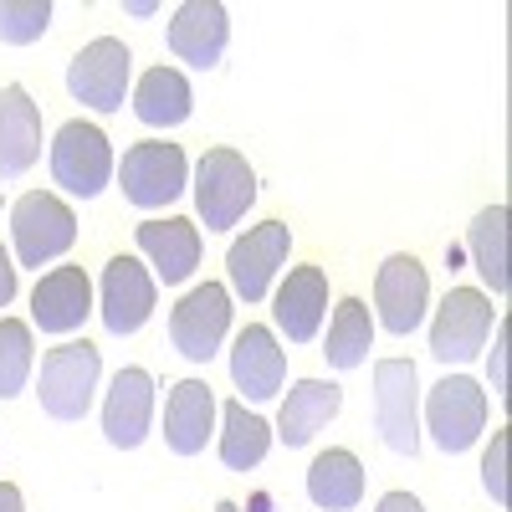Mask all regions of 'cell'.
I'll return each mask as SVG.
<instances>
[{
  "instance_id": "obj_1",
  "label": "cell",
  "mask_w": 512,
  "mask_h": 512,
  "mask_svg": "<svg viewBox=\"0 0 512 512\" xmlns=\"http://www.w3.org/2000/svg\"><path fill=\"white\" fill-rule=\"evenodd\" d=\"M98 379H103V354L88 338H72L41 354V379H36V400L52 420L77 425L88 420L93 400H98Z\"/></svg>"
},
{
  "instance_id": "obj_2",
  "label": "cell",
  "mask_w": 512,
  "mask_h": 512,
  "mask_svg": "<svg viewBox=\"0 0 512 512\" xmlns=\"http://www.w3.org/2000/svg\"><path fill=\"white\" fill-rule=\"evenodd\" d=\"M118 175V164H113V139L103 134L98 123H62L57 128V139H52V180L77 195V200H93L108 190V180Z\"/></svg>"
},
{
  "instance_id": "obj_3",
  "label": "cell",
  "mask_w": 512,
  "mask_h": 512,
  "mask_svg": "<svg viewBox=\"0 0 512 512\" xmlns=\"http://www.w3.org/2000/svg\"><path fill=\"white\" fill-rule=\"evenodd\" d=\"M256 200V175L236 149H205L195 164V210L205 231H231Z\"/></svg>"
},
{
  "instance_id": "obj_4",
  "label": "cell",
  "mask_w": 512,
  "mask_h": 512,
  "mask_svg": "<svg viewBox=\"0 0 512 512\" xmlns=\"http://www.w3.org/2000/svg\"><path fill=\"white\" fill-rule=\"evenodd\" d=\"M11 241H16V262L21 267H47L57 262V256L72 251L77 241V216H72V205L47 195V190H31L11 205Z\"/></svg>"
},
{
  "instance_id": "obj_5",
  "label": "cell",
  "mask_w": 512,
  "mask_h": 512,
  "mask_svg": "<svg viewBox=\"0 0 512 512\" xmlns=\"http://www.w3.org/2000/svg\"><path fill=\"white\" fill-rule=\"evenodd\" d=\"M374 431L395 456L420 451V374L410 359L374 364Z\"/></svg>"
},
{
  "instance_id": "obj_6",
  "label": "cell",
  "mask_w": 512,
  "mask_h": 512,
  "mask_svg": "<svg viewBox=\"0 0 512 512\" xmlns=\"http://www.w3.org/2000/svg\"><path fill=\"white\" fill-rule=\"evenodd\" d=\"M118 185L123 200L139 205V210H159V205H175L190 185V159L180 144H164V139H144L123 154L118 164Z\"/></svg>"
},
{
  "instance_id": "obj_7",
  "label": "cell",
  "mask_w": 512,
  "mask_h": 512,
  "mask_svg": "<svg viewBox=\"0 0 512 512\" xmlns=\"http://www.w3.org/2000/svg\"><path fill=\"white\" fill-rule=\"evenodd\" d=\"M226 333H231V292L221 282L190 287L175 303V313H169V344H175L180 359H190V364L216 359L221 344H226Z\"/></svg>"
},
{
  "instance_id": "obj_8",
  "label": "cell",
  "mask_w": 512,
  "mask_h": 512,
  "mask_svg": "<svg viewBox=\"0 0 512 512\" xmlns=\"http://www.w3.org/2000/svg\"><path fill=\"white\" fill-rule=\"evenodd\" d=\"M487 425V390L472 374H446L431 395H425V431L436 436L446 456L472 451Z\"/></svg>"
},
{
  "instance_id": "obj_9",
  "label": "cell",
  "mask_w": 512,
  "mask_h": 512,
  "mask_svg": "<svg viewBox=\"0 0 512 512\" xmlns=\"http://www.w3.org/2000/svg\"><path fill=\"white\" fill-rule=\"evenodd\" d=\"M492 328H497L492 297L477 292V287H451L436 323H431V354L441 364H472L487 349Z\"/></svg>"
},
{
  "instance_id": "obj_10",
  "label": "cell",
  "mask_w": 512,
  "mask_h": 512,
  "mask_svg": "<svg viewBox=\"0 0 512 512\" xmlns=\"http://www.w3.org/2000/svg\"><path fill=\"white\" fill-rule=\"evenodd\" d=\"M128 77H134V57L118 36H98L88 41L72 67H67V93L77 103H88L93 113H118L128 98Z\"/></svg>"
},
{
  "instance_id": "obj_11",
  "label": "cell",
  "mask_w": 512,
  "mask_h": 512,
  "mask_svg": "<svg viewBox=\"0 0 512 512\" xmlns=\"http://www.w3.org/2000/svg\"><path fill=\"white\" fill-rule=\"evenodd\" d=\"M287 251H292L287 221H262V226H251L241 241H231L226 272H231V292L241 297V303H267L272 282H277V272L287 262Z\"/></svg>"
},
{
  "instance_id": "obj_12",
  "label": "cell",
  "mask_w": 512,
  "mask_h": 512,
  "mask_svg": "<svg viewBox=\"0 0 512 512\" xmlns=\"http://www.w3.org/2000/svg\"><path fill=\"white\" fill-rule=\"evenodd\" d=\"M374 308H379V328L410 338L425 323V308H431V277L415 262L410 251H395L390 262L374 272Z\"/></svg>"
},
{
  "instance_id": "obj_13",
  "label": "cell",
  "mask_w": 512,
  "mask_h": 512,
  "mask_svg": "<svg viewBox=\"0 0 512 512\" xmlns=\"http://www.w3.org/2000/svg\"><path fill=\"white\" fill-rule=\"evenodd\" d=\"M149 425H154V374L128 364L113 374L108 384V400H103V436L118 451H139L149 441Z\"/></svg>"
},
{
  "instance_id": "obj_14",
  "label": "cell",
  "mask_w": 512,
  "mask_h": 512,
  "mask_svg": "<svg viewBox=\"0 0 512 512\" xmlns=\"http://www.w3.org/2000/svg\"><path fill=\"white\" fill-rule=\"evenodd\" d=\"M103 328L113 338H128L139 333L149 318H154V277L149 267L139 262V256H113V262L103 267Z\"/></svg>"
},
{
  "instance_id": "obj_15",
  "label": "cell",
  "mask_w": 512,
  "mask_h": 512,
  "mask_svg": "<svg viewBox=\"0 0 512 512\" xmlns=\"http://www.w3.org/2000/svg\"><path fill=\"white\" fill-rule=\"evenodd\" d=\"M226 47H231V16L221 0H185L169 21V52L190 62L195 72L221 67Z\"/></svg>"
},
{
  "instance_id": "obj_16",
  "label": "cell",
  "mask_w": 512,
  "mask_h": 512,
  "mask_svg": "<svg viewBox=\"0 0 512 512\" xmlns=\"http://www.w3.org/2000/svg\"><path fill=\"white\" fill-rule=\"evenodd\" d=\"M88 313H93V282L82 267H52L31 292V328L52 338L77 333L88 323Z\"/></svg>"
},
{
  "instance_id": "obj_17",
  "label": "cell",
  "mask_w": 512,
  "mask_h": 512,
  "mask_svg": "<svg viewBox=\"0 0 512 512\" xmlns=\"http://www.w3.org/2000/svg\"><path fill=\"white\" fill-rule=\"evenodd\" d=\"M231 379H236V390L241 400L251 405H262L282 390V379H287V354L277 344V333L262 328V323H246L236 333V349H231Z\"/></svg>"
},
{
  "instance_id": "obj_18",
  "label": "cell",
  "mask_w": 512,
  "mask_h": 512,
  "mask_svg": "<svg viewBox=\"0 0 512 512\" xmlns=\"http://www.w3.org/2000/svg\"><path fill=\"white\" fill-rule=\"evenodd\" d=\"M216 395L205 379H180L164 400V446L175 456H200L205 441L216 436Z\"/></svg>"
},
{
  "instance_id": "obj_19",
  "label": "cell",
  "mask_w": 512,
  "mask_h": 512,
  "mask_svg": "<svg viewBox=\"0 0 512 512\" xmlns=\"http://www.w3.org/2000/svg\"><path fill=\"white\" fill-rule=\"evenodd\" d=\"M328 313V272L323 267H292L272 297V318L287 333V344H313Z\"/></svg>"
},
{
  "instance_id": "obj_20",
  "label": "cell",
  "mask_w": 512,
  "mask_h": 512,
  "mask_svg": "<svg viewBox=\"0 0 512 512\" xmlns=\"http://www.w3.org/2000/svg\"><path fill=\"white\" fill-rule=\"evenodd\" d=\"M41 159V108L21 82L0 88V180H21Z\"/></svg>"
},
{
  "instance_id": "obj_21",
  "label": "cell",
  "mask_w": 512,
  "mask_h": 512,
  "mask_svg": "<svg viewBox=\"0 0 512 512\" xmlns=\"http://www.w3.org/2000/svg\"><path fill=\"white\" fill-rule=\"evenodd\" d=\"M134 236H139V251L149 256V267L164 287H180L195 277V267H200V226L195 221H180V216L144 221Z\"/></svg>"
},
{
  "instance_id": "obj_22",
  "label": "cell",
  "mask_w": 512,
  "mask_h": 512,
  "mask_svg": "<svg viewBox=\"0 0 512 512\" xmlns=\"http://www.w3.org/2000/svg\"><path fill=\"white\" fill-rule=\"evenodd\" d=\"M338 410H344V390H338L333 379H297L287 405H282V415H277V441L287 451L308 446Z\"/></svg>"
},
{
  "instance_id": "obj_23",
  "label": "cell",
  "mask_w": 512,
  "mask_h": 512,
  "mask_svg": "<svg viewBox=\"0 0 512 512\" xmlns=\"http://www.w3.org/2000/svg\"><path fill=\"white\" fill-rule=\"evenodd\" d=\"M364 497V466L354 451L333 446V451H318L313 466H308V502L323 507V512H349L359 507Z\"/></svg>"
},
{
  "instance_id": "obj_24",
  "label": "cell",
  "mask_w": 512,
  "mask_h": 512,
  "mask_svg": "<svg viewBox=\"0 0 512 512\" xmlns=\"http://www.w3.org/2000/svg\"><path fill=\"white\" fill-rule=\"evenodd\" d=\"M134 113L149 128H180L195 113V93L180 67H149L134 88Z\"/></svg>"
},
{
  "instance_id": "obj_25",
  "label": "cell",
  "mask_w": 512,
  "mask_h": 512,
  "mask_svg": "<svg viewBox=\"0 0 512 512\" xmlns=\"http://www.w3.org/2000/svg\"><path fill=\"white\" fill-rule=\"evenodd\" d=\"M221 425H226V431H221V461L231 466V472H251V466L267 461L277 431L256 410H246V400H231L221 410Z\"/></svg>"
},
{
  "instance_id": "obj_26",
  "label": "cell",
  "mask_w": 512,
  "mask_h": 512,
  "mask_svg": "<svg viewBox=\"0 0 512 512\" xmlns=\"http://www.w3.org/2000/svg\"><path fill=\"white\" fill-rule=\"evenodd\" d=\"M374 349V318L359 297H344L328 318V344H323V359L333 369H359Z\"/></svg>"
},
{
  "instance_id": "obj_27",
  "label": "cell",
  "mask_w": 512,
  "mask_h": 512,
  "mask_svg": "<svg viewBox=\"0 0 512 512\" xmlns=\"http://www.w3.org/2000/svg\"><path fill=\"white\" fill-rule=\"evenodd\" d=\"M466 251H472V267L482 272V282L497 297H507V205L477 210L472 231H466Z\"/></svg>"
},
{
  "instance_id": "obj_28",
  "label": "cell",
  "mask_w": 512,
  "mask_h": 512,
  "mask_svg": "<svg viewBox=\"0 0 512 512\" xmlns=\"http://www.w3.org/2000/svg\"><path fill=\"white\" fill-rule=\"evenodd\" d=\"M31 369H36L31 323H21V318H0V400H16V395L26 390Z\"/></svg>"
},
{
  "instance_id": "obj_29",
  "label": "cell",
  "mask_w": 512,
  "mask_h": 512,
  "mask_svg": "<svg viewBox=\"0 0 512 512\" xmlns=\"http://www.w3.org/2000/svg\"><path fill=\"white\" fill-rule=\"evenodd\" d=\"M52 26V0H0V41L6 47H31Z\"/></svg>"
},
{
  "instance_id": "obj_30",
  "label": "cell",
  "mask_w": 512,
  "mask_h": 512,
  "mask_svg": "<svg viewBox=\"0 0 512 512\" xmlns=\"http://www.w3.org/2000/svg\"><path fill=\"white\" fill-rule=\"evenodd\" d=\"M482 487L492 492L497 507H507V431L492 436V451L482 456Z\"/></svg>"
},
{
  "instance_id": "obj_31",
  "label": "cell",
  "mask_w": 512,
  "mask_h": 512,
  "mask_svg": "<svg viewBox=\"0 0 512 512\" xmlns=\"http://www.w3.org/2000/svg\"><path fill=\"white\" fill-rule=\"evenodd\" d=\"M492 390L507 395V323H497V344H492Z\"/></svg>"
},
{
  "instance_id": "obj_32",
  "label": "cell",
  "mask_w": 512,
  "mask_h": 512,
  "mask_svg": "<svg viewBox=\"0 0 512 512\" xmlns=\"http://www.w3.org/2000/svg\"><path fill=\"white\" fill-rule=\"evenodd\" d=\"M16 272H21V267H16V256L0 246V308H11V303H16Z\"/></svg>"
},
{
  "instance_id": "obj_33",
  "label": "cell",
  "mask_w": 512,
  "mask_h": 512,
  "mask_svg": "<svg viewBox=\"0 0 512 512\" xmlns=\"http://www.w3.org/2000/svg\"><path fill=\"white\" fill-rule=\"evenodd\" d=\"M374 512H425V507H420V497H410V492H384Z\"/></svg>"
},
{
  "instance_id": "obj_34",
  "label": "cell",
  "mask_w": 512,
  "mask_h": 512,
  "mask_svg": "<svg viewBox=\"0 0 512 512\" xmlns=\"http://www.w3.org/2000/svg\"><path fill=\"white\" fill-rule=\"evenodd\" d=\"M0 512H26V497H21V487L0 482Z\"/></svg>"
},
{
  "instance_id": "obj_35",
  "label": "cell",
  "mask_w": 512,
  "mask_h": 512,
  "mask_svg": "<svg viewBox=\"0 0 512 512\" xmlns=\"http://www.w3.org/2000/svg\"><path fill=\"white\" fill-rule=\"evenodd\" d=\"M216 512H241V507L236 502H216Z\"/></svg>"
}]
</instances>
